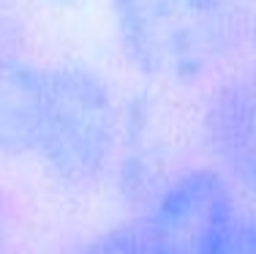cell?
Returning <instances> with one entry per match:
<instances>
[{"label":"cell","mask_w":256,"mask_h":254,"mask_svg":"<svg viewBox=\"0 0 256 254\" xmlns=\"http://www.w3.org/2000/svg\"><path fill=\"white\" fill-rule=\"evenodd\" d=\"M112 14L131 63L166 82L204 77L237 39L232 0H112Z\"/></svg>","instance_id":"obj_1"},{"label":"cell","mask_w":256,"mask_h":254,"mask_svg":"<svg viewBox=\"0 0 256 254\" xmlns=\"http://www.w3.org/2000/svg\"><path fill=\"white\" fill-rule=\"evenodd\" d=\"M118 110L109 88L79 69H44L36 156L63 180L84 183L112 153Z\"/></svg>","instance_id":"obj_2"},{"label":"cell","mask_w":256,"mask_h":254,"mask_svg":"<svg viewBox=\"0 0 256 254\" xmlns=\"http://www.w3.org/2000/svg\"><path fill=\"white\" fill-rule=\"evenodd\" d=\"M237 216L226 180L212 169H191L164 189L150 213V254H224Z\"/></svg>","instance_id":"obj_3"},{"label":"cell","mask_w":256,"mask_h":254,"mask_svg":"<svg viewBox=\"0 0 256 254\" xmlns=\"http://www.w3.org/2000/svg\"><path fill=\"white\" fill-rule=\"evenodd\" d=\"M210 153L256 191V77L224 85L210 99L204 115Z\"/></svg>","instance_id":"obj_4"},{"label":"cell","mask_w":256,"mask_h":254,"mask_svg":"<svg viewBox=\"0 0 256 254\" xmlns=\"http://www.w3.org/2000/svg\"><path fill=\"white\" fill-rule=\"evenodd\" d=\"M44 69L0 55V153H36Z\"/></svg>","instance_id":"obj_5"},{"label":"cell","mask_w":256,"mask_h":254,"mask_svg":"<svg viewBox=\"0 0 256 254\" xmlns=\"http://www.w3.org/2000/svg\"><path fill=\"white\" fill-rule=\"evenodd\" d=\"M76 254H150V249L142 232L131 227H118L84 243Z\"/></svg>","instance_id":"obj_6"},{"label":"cell","mask_w":256,"mask_h":254,"mask_svg":"<svg viewBox=\"0 0 256 254\" xmlns=\"http://www.w3.org/2000/svg\"><path fill=\"white\" fill-rule=\"evenodd\" d=\"M224 254H256V219H240Z\"/></svg>","instance_id":"obj_7"},{"label":"cell","mask_w":256,"mask_h":254,"mask_svg":"<svg viewBox=\"0 0 256 254\" xmlns=\"http://www.w3.org/2000/svg\"><path fill=\"white\" fill-rule=\"evenodd\" d=\"M0 243H3V227H0Z\"/></svg>","instance_id":"obj_8"}]
</instances>
